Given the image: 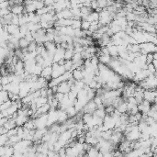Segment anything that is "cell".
<instances>
[{"mask_svg":"<svg viewBox=\"0 0 157 157\" xmlns=\"http://www.w3.org/2000/svg\"><path fill=\"white\" fill-rule=\"evenodd\" d=\"M36 129H44L48 128V113L40 116L39 118L33 119Z\"/></svg>","mask_w":157,"mask_h":157,"instance_id":"6da1fadb","label":"cell"},{"mask_svg":"<svg viewBox=\"0 0 157 157\" xmlns=\"http://www.w3.org/2000/svg\"><path fill=\"white\" fill-rule=\"evenodd\" d=\"M66 72V69L64 65H61L58 63H53L52 64V78H57V77L63 75Z\"/></svg>","mask_w":157,"mask_h":157,"instance_id":"7a4b0ae2","label":"cell"},{"mask_svg":"<svg viewBox=\"0 0 157 157\" xmlns=\"http://www.w3.org/2000/svg\"><path fill=\"white\" fill-rule=\"evenodd\" d=\"M141 136H142V132H141L140 130H139L138 126H136L131 132H129L128 134L125 135V138L127 139V140L131 141V142H133V141L140 140Z\"/></svg>","mask_w":157,"mask_h":157,"instance_id":"3957f363","label":"cell"},{"mask_svg":"<svg viewBox=\"0 0 157 157\" xmlns=\"http://www.w3.org/2000/svg\"><path fill=\"white\" fill-rule=\"evenodd\" d=\"M97 109V104L95 103L94 99H92V100L88 101V102L86 103V105L84 107V109H83L82 112L84 113V114L85 113H91V114H93Z\"/></svg>","mask_w":157,"mask_h":157,"instance_id":"277c9868","label":"cell"},{"mask_svg":"<svg viewBox=\"0 0 157 157\" xmlns=\"http://www.w3.org/2000/svg\"><path fill=\"white\" fill-rule=\"evenodd\" d=\"M56 17L58 18V19H74L73 12H72L71 9H68V8L56 13Z\"/></svg>","mask_w":157,"mask_h":157,"instance_id":"5b68a950","label":"cell"},{"mask_svg":"<svg viewBox=\"0 0 157 157\" xmlns=\"http://www.w3.org/2000/svg\"><path fill=\"white\" fill-rule=\"evenodd\" d=\"M156 97H157V91L144 90V99L150 101L151 103H154V99Z\"/></svg>","mask_w":157,"mask_h":157,"instance_id":"8992f818","label":"cell"},{"mask_svg":"<svg viewBox=\"0 0 157 157\" xmlns=\"http://www.w3.org/2000/svg\"><path fill=\"white\" fill-rule=\"evenodd\" d=\"M72 89V86L69 85V83L67 81H64V82L61 83L58 86V92H61V93L64 94H68Z\"/></svg>","mask_w":157,"mask_h":157,"instance_id":"52a82bcc","label":"cell"},{"mask_svg":"<svg viewBox=\"0 0 157 157\" xmlns=\"http://www.w3.org/2000/svg\"><path fill=\"white\" fill-rule=\"evenodd\" d=\"M75 129H68L67 131L62 132L60 135H59V140L64 141V142H68L72 139V133H73V131Z\"/></svg>","mask_w":157,"mask_h":157,"instance_id":"ba28073f","label":"cell"},{"mask_svg":"<svg viewBox=\"0 0 157 157\" xmlns=\"http://www.w3.org/2000/svg\"><path fill=\"white\" fill-rule=\"evenodd\" d=\"M52 65L47 66V67L43 68L42 72H41V76H42V77H44V78H46L47 81H51L52 79Z\"/></svg>","mask_w":157,"mask_h":157,"instance_id":"9c48e42d","label":"cell"},{"mask_svg":"<svg viewBox=\"0 0 157 157\" xmlns=\"http://www.w3.org/2000/svg\"><path fill=\"white\" fill-rule=\"evenodd\" d=\"M57 112H58V123H64L69 118V116H68L67 112L65 110H63V109H59L57 110Z\"/></svg>","mask_w":157,"mask_h":157,"instance_id":"30bf717a","label":"cell"},{"mask_svg":"<svg viewBox=\"0 0 157 157\" xmlns=\"http://www.w3.org/2000/svg\"><path fill=\"white\" fill-rule=\"evenodd\" d=\"M15 120L17 126H24V124L30 120V117L26 116V115H19Z\"/></svg>","mask_w":157,"mask_h":157,"instance_id":"8fae6325","label":"cell"},{"mask_svg":"<svg viewBox=\"0 0 157 157\" xmlns=\"http://www.w3.org/2000/svg\"><path fill=\"white\" fill-rule=\"evenodd\" d=\"M107 47H108V49H109V54H110L111 57H118L119 56V48L117 45L108 44Z\"/></svg>","mask_w":157,"mask_h":157,"instance_id":"7c38bea8","label":"cell"},{"mask_svg":"<svg viewBox=\"0 0 157 157\" xmlns=\"http://www.w3.org/2000/svg\"><path fill=\"white\" fill-rule=\"evenodd\" d=\"M25 10V7H23L22 5H16V6L12 7L11 8V12L15 15H21L23 14Z\"/></svg>","mask_w":157,"mask_h":157,"instance_id":"4fadbf2b","label":"cell"},{"mask_svg":"<svg viewBox=\"0 0 157 157\" xmlns=\"http://www.w3.org/2000/svg\"><path fill=\"white\" fill-rule=\"evenodd\" d=\"M34 101L36 102V104H37V107L38 108H40V107H41L42 105H44V104H46V103H48V97H37V98H35V99H33Z\"/></svg>","mask_w":157,"mask_h":157,"instance_id":"5bb4252c","label":"cell"},{"mask_svg":"<svg viewBox=\"0 0 157 157\" xmlns=\"http://www.w3.org/2000/svg\"><path fill=\"white\" fill-rule=\"evenodd\" d=\"M73 77L75 80H83L84 79V75H83L82 70L75 69L73 71Z\"/></svg>","mask_w":157,"mask_h":157,"instance_id":"9a60e30c","label":"cell"},{"mask_svg":"<svg viewBox=\"0 0 157 157\" xmlns=\"http://www.w3.org/2000/svg\"><path fill=\"white\" fill-rule=\"evenodd\" d=\"M99 59V63H102V64H109V63L111 62V60H112V58H111L110 55H101L100 57H98Z\"/></svg>","mask_w":157,"mask_h":157,"instance_id":"2e32d148","label":"cell"},{"mask_svg":"<svg viewBox=\"0 0 157 157\" xmlns=\"http://www.w3.org/2000/svg\"><path fill=\"white\" fill-rule=\"evenodd\" d=\"M117 109H118L120 113H122V114L127 112L128 111V101H126V102L124 101L123 103H121V104L117 108Z\"/></svg>","mask_w":157,"mask_h":157,"instance_id":"e0dca14e","label":"cell"},{"mask_svg":"<svg viewBox=\"0 0 157 157\" xmlns=\"http://www.w3.org/2000/svg\"><path fill=\"white\" fill-rule=\"evenodd\" d=\"M65 111L67 112L69 118H73V117L76 116V114H77V111H76V109H75V106H71V107H69Z\"/></svg>","mask_w":157,"mask_h":157,"instance_id":"ac0fdd59","label":"cell"},{"mask_svg":"<svg viewBox=\"0 0 157 157\" xmlns=\"http://www.w3.org/2000/svg\"><path fill=\"white\" fill-rule=\"evenodd\" d=\"M74 54H75V52H74L73 49H66L65 50V54H64V59L66 61L67 60H72Z\"/></svg>","mask_w":157,"mask_h":157,"instance_id":"d6986e66","label":"cell"},{"mask_svg":"<svg viewBox=\"0 0 157 157\" xmlns=\"http://www.w3.org/2000/svg\"><path fill=\"white\" fill-rule=\"evenodd\" d=\"M0 96H1V104L10 99L9 96H8V91H6V90H1Z\"/></svg>","mask_w":157,"mask_h":157,"instance_id":"ffe728a7","label":"cell"},{"mask_svg":"<svg viewBox=\"0 0 157 157\" xmlns=\"http://www.w3.org/2000/svg\"><path fill=\"white\" fill-rule=\"evenodd\" d=\"M86 142L91 144L92 146H95L96 144L98 142V140H97V138H96V137H94V136L86 137Z\"/></svg>","mask_w":157,"mask_h":157,"instance_id":"44dd1931","label":"cell"},{"mask_svg":"<svg viewBox=\"0 0 157 157\" xmlns=\"http://www.w3.org/2000/svg\"><path fill=\"white\" fill-rule=\"evenodd\" d=\"M30 42L25 37L24 38H21V39L19 40V47H20L21 49L28 48L29 45H30Z\"/></svg>","mask_w":157,"mask_h":157,"instance_id":"7402d4cb","label":"cell"},{"mask_svg":"<svg viewBox=\"0 0 157 157\" xmlns=\"http://www.w3.org/2000/svg\"><path fill=\"white\" fill-rule=\"evenodd\" d=\"M13 105V101L11 100V99H8V101H6V102L2 103L1 104V107H0V109L1 110H5V109H8V108H10Z\"/></svg>","mask_w":157,"mask_h":157,"instance_id":"603a6c76","label":"cell"},{"mask_svg":"<svg viewBox=\"0 0 157 157\" xmlns=\"http://www.w3.org/2000/svg\"><path fill=\"white\" fill-rule=\"evenodd\" d=\"M98 154H99V150H97V148L93 147V146L87 152V155H89V156H98Z\"/></svg>","mask_w":157,"mask_h":157,"instance_id":"cb8c5ba5","label":"cell"},{"mask_svg":"<svg viewBox=\"0 0 157 157\" xmlns=\"http://www.w3.org/2000/svg\"><path fill=\"white\" fill-rule=\"evenodd\" d=\"M37 47H38V43L36 42L35 41H31V42L30 43V45H29V47H28V51L30 52H36V50H37Z\"/></svg>","mask_w":157,"mask_h":157,"instance_id":"d4e9b609","label":"cell"},{"mask_svg":"<svg viewBox=\"0 0 157 157\" xmlns=\"http://www.w3.org/2000/svg\"><path fill=\"white\" fill-rule=\"evenodd\" d=\"M9 140V137L8 136V134H0V145H5L7 143V142Z\"/></svg>","mask_w":157,"mask_h":157,"instance_id":"484cf974","label":"cell"},{"mask_svg":"<svg viewBox=\"0 0 157 157\" xmlns=\"http://www.w3.org/2000/svg\"><path fill=\"white\" fill-rule=\"evenodd\" d=\"M42 70H43L42 65H41V64H36V66H35V69H34L33 74H34V75H39V76H41Z\"/></svg>","mask_w":157,"mask_h":157,"instance_id":"4316f807","label":"cell"},{"mask_svg":"<svg viewBox=\"0 0 157 157\" xmlns=\"http://www.w3.org/2000/svg\"><path fill=\"white\" fill-rule=\"evenodd\" d=\"M22 139L20 138V137L19 136L18 134H16V135H13V136H11V137H9V141L10 142H12V144H13V146L15 145L17 142H19V141H21Z\"/></svg>","mask_w":157,"mask_h":157,"instance_id":"83f0119b","label":"cell"},{"mask_svg":"<svg viewBox=\"0 0 157 157\" xmlns=\"http://www.w3.org/2000/svg\"><path fill=\"white\" fill-rule=\"evenodd\" d=\"M91 26V22L88 20H82V25H81V29L84 30H88Z\"/></svg>","mask_w":157,"mask_h":157,"instance_id":"f1b7e54d","label":"cell"},{"mask_svg":"<svg viewBox=\"0 0 157 157\" xmlns=\"http://www.w3.org/2000/svg\"><path fill=\"white\" fill-rule=\"evenodd\" d=\"M73 65H74L73 60H67L65 62V64H64V67H65L66 71H72Z\"/></svg>","mask_w":157,"mask_h":157,"instance_id":"f546056e","label":"cell"},{"mask_svg":"<svg viewBox=\"0 0 157 157\" xmlns=\"http://www.w3.org/2000/svg\"><path fill=\"white\" fill-rule=\"evenodd\" d=\"M81 25H82V21L81 19H74V23L72 25L74 29H81Z\"/></svg>","mask_w":157,"mask_h":157,"instance_id":"4dcf8cb0","label":"cell"},{"mask_svg":"<svg viewBox=\"0 0 157 157\" xmlns=\"http://www.w3.org/2000/svg\"><path fill=\"white\" fill-rule=\"evenodd\" d=\"M97 2H98L99 8H101L102 9L108 8V0H97Z\"/></svg>","mask_w":157,"mask_h":157,"instance_id":"1f68e13d","label":"cell"},{"mask_svg":"<svg viewBox=\"0 0 157 157\" xmlns=\"http://www.w3.org/2000/svg\"><path fill=\"white\" fill-rule=\"evenodd\" d=\"M10 83V80H9V77L8 75H2V78H1V85L2 86H5V85H8Z\"/></svg>","mask_w":157,"mask_h":157,"instance_id":"d6a6232c","label":"cell"},{"mask_svg":"<svg viewBox=\"0 0 157 157\" xmlns=\"http://www.w3.org/2000/svg\"><path fill=\"white\" fill-rule=\"evenodd\" d=\"M10 12H11V8H1V10H0V15H1V17H5V16H7L8 14H9Z\"/></svg>","mask_w":157,"mask_h":157,"instance_id":"836d02e7","label":"cell"},{"mask_svg":"<svg viewBox=\"0 0 157 157\" xmlns=\"http://www.w3.org/2000/svg\"><path fill=\"white\" fill-rule=\"evenodd\" d=\"M153 60H154V59H153V52H149V53L146 55V64H152Z\"/></svg>","mask_w":157,"mask_h":157,"instance_id":"e575fe53","label":"cell"},{"mask_svg":"<svg viewBox=\"0 0 157 157\" xmlns=\"http://www.w3.org/2000/svg\"><path fill=\"white\" fill-rule=\"evenodd\" d=\"M116 108L113 106V105H109V106H107V107H105V110L107 112V114H110V113L114 112Z\"/></svg>","mask_w":157,"mask_h":157,"instance_id":"d590c367","label":"cell"},{"mask_svg":"<svg viewBox=\"0 0 157 157\" xmlns=\"http://www.w3.org/2000/svg\"><path fill=\"white\" fill-rule=\"evenodd\" d=\"M82 59H83V57H82V54H81V53H75L73 58H72V60H73L74 63H76V62H78V61L82 60Z\"/></svg>","mask_w":157,"mask_h":157,"instance_id":"8d00e7d4","label":"cell"},{"mask_svg":"<svg viewBox=\"0 0 157 157\" xmlns=\"http://www.w3.org/2000/svg\"><path fill=\"white\" fill-rule=\"evenodd\" d=\"M64 95H65V94L61 93V92H57V93L54 95V97H55V98L59 101V102H62L63 99H64Z\"/></svg>","mask_w":157,"mask_h":157,"instance_id":"74e56055","label":"cell"},{"mask_svg":"<svg viewBox=\"0 0 157 157\" xmlns=\"http://www.w3.org/2000/svg\"><path fill=\"white\" fill-rule=\"evenodd\" d=\"M18 133V126L16 128H13V129H11V130H8V137H11V136H13V135H16Z\"/></svg>","mask_w":157,"mask_h":157,"instance_id":"f35d334b","label":"cell"},{"mask_svg":"<svg viewBox=\"0 0 157 157\" xmlns=\"http://www.w3.org/2000/svg\"><path fill=\"white\" fill-rule=\"evenodd\" d=\"M147 69L149 70V71L151 72L152 74H155V73H156V71H157V69L155 68V66L153 65V63H152V64H148V68H147Z\"/></svg>","mask_w":157,"mask_h":157,"instance_id":"ab89813d","label":"cell"},{"mask_svg":"<svg viewBox=\"0 0 157 157\" xmlns=\"http://www.w3.org/2000/svg\"><path fill=\"white\" fill-rule=\"evenodd\" d=\"M98 8H99V6H98V2H97V0H93V1L91 2V8L93 10H96Z\"/></svg>","mask_w":157,"mask_h":157,"instance_id":"60d3db41","label":"cell"},{"mask_svg":"<svg viewBox=\"0 0 157 157\" xmlns=\"http://www.w3.org/2000/svg\"><path fill=\"white\" fill-rule=\"evenodd\" d=\"M9 120V117H3V118H0V126H4L7 122Z\"/></svg>","mask_w":157,"mask_h":157,"instance_id":"b9f144b4","label":"cell"},{"mask_svg":"<svg viewBox=\"0 0 157 157\" xmlns=\"http://www.w3.org/2000/svg\"><path fill=\"white\" fill-rule=\"evenodd\" d=\"M55 3V0H44V4L46 7L52 6Z\"/></svg>","mask_w":157,"mask_h":157,"instance_id":"7bdbcfd3","label":"cell"},{"mask_svg":"<svg viewBox=\"0 0 157 157\" xmlns=\"http://www.w3.org/2000/svg\"><path fill=\"white\" fill-rule=\"evenodd\" d=\"M97 82L95 80V79H94V80L92 81V82L90 83V84L88 85V86H89V87L92 88V89H96V86H97Z\"/></svg>","mask_w":157,"mask_h":157,"instance_id":"ee69618b","label":"cell"},{"mask_svg":"<svg viewBox=\"0 0 157 157\" xmlns=\"http://www.w3.org/2000/svg\"><path fill=\"white\" fill-rule=\"evenodd\" d=\"M8 130L5 126H1V128H0V134H6V133H8Z\"/></svg>","mask_w":157,"mask_h":157,"instance_id":"f6af8a7d","label":"cell"},{"mask_svg":"<svg viewBox=\"0 0 157 157\" xmlns=\"http://www.w3.org/2000/svg\"><path fill=\"white\" fill-rule=\"evenodd\" d=\"M52 89V91H53V93L56 94L57 92H58V86H52V87H51Z\"/></svg>","mask_w":157,"mask_h":157,"instance_id":"bcb514c9","label":"cell"},{"mask_svg":"<svg viewBox=\"0 0 157 157\" xmlns=\"http://www.w3.org/2000/svg\"><path fill=\"white\" fill-rule=\"evenodd\" d=\"M153 59L157 60V52H153Z\"/></svg>","mask_w":157,"mask_h":157,"instance_id":"7dc6e473","label":"cell"},{"mask_svg":"<svg viewBox=\"0 0 157 157\" xmlns=\"http://www.w3.org/2000/svg\"><path fill=\"white\" fill-rule=\"evenodd\" d=\"M32 1H42V2H44V0H32Z\"/></svg>","mask_w":157,"mask_h":157,"instance_id":"c3c4849f","label":"cell"}]
</instances>
